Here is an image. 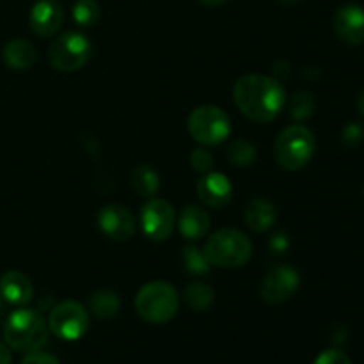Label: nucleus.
<instances>
[{"mask_svg":"<svg viewBox=\"0 0 364 364\" xmlns=\"http://www.w3.org/2000/svg\"><path fill=\"white\" fill-rule=\"evenodd\" d=\"M235 105L256 123L276 119L284 105V89L279 80L265 75H245L233 87Z\"/></svg>","mask_w":364,"mask_h":364,"instance_id":"nucleus-1","label":"nucleus"},{"mask_svg":"<svg viewBox=\"0 0 364 364\" xmlns=\"http://www.w3.org/2000/svg\"><path fill=\"white\" fill-rule=\"evenodd\" d=\"M4 340L13 350L38 352L48 343V326L34 309H16L4 323Z\"/></svg>","mask_w":364,"mask_h":364,"instance_id":"nucleus-2","label":"nucleus"},{"mask_svg":"<svg viewBox=\"0 0 364 364\" xmlns=\"http://www.w3.org/2000/svg\"><path fill=\"white\" fill-rule=\"evenodd\" d=\"M203 252L212 265L220 269H237L251 259L252 244L242 231L223 228L210 235Z\"/></svg>","mask_w":364,"mask_h":364,"instance_id":"nucleus-3","label":"nucleus"},{"mask_svg":"<svg viewBox=\"0 0 364 364\" xmlns=\"http://www.w3.org/2000/svg\"><path fill=\"white\" fill-rule=\"evenodd\" d=\"M180 306V297L173 284L166 281H153L144 284L135 297L139 316L149 323H166L174 318Z\"/></svg>","mask_w":364,"mask_h":364,"instance_id":"nucleus-4","label":"nucleus"},{"mask_svg":"<svg viewBox=\"0 0 364 364\" xmlns=\"http://www.w3.org/2000/svg\"><path fill=\"white\" fill-rule=\"evenodd\" d=\"M315 153V135L302 124L284 128L274 144L276 162L287 171H299L311 160Z\"/></svg>","mask_w":364,"mask_h":364,"instance_id":"nucleus-5","label":"nucleus"},{"mask_svg":"<svg viewBox=\"0 0 364 364\" xmlns=\"http://www.w3.org/2000/svg\"><path fill=\"white\" fill-rule=\"evenodd\" d=\"M187 127L191 137L205 146L223 144L231 134L230 117L215 105H201L192 110Z\"/></svg>","mask_w":364,"mask_h":364,"instance_id":"nucleus-6","label":"nucleus"},{"mask_svg":"<svg viewBox=\"0 0 364 364\" xmlns=\"http://www.w3.org/2000/svg\"><path fill=\"white\" fill-rule=\"evenodd\" d=\"M92 55V46L89 39L80 32H66L53 39L48 48V63L53 70L77 71L89 63Z\"/></svg>","mask_w":364,"mask_h":364,"instance_id":"nucleus-7","label":"nucleus"},{"mask_svg":"<svg viewBox=\"0 0 364 364\" xmlns=\"http://www.w3.org/2000/svg\"><path fill=\"white\" fill-rule=\"evenodd\" d=\"M89 327V315L78 302L64 301L52 309L48 329L60 340L73 341L85 334Z\"/></svg>","mask_w":364,"mask_h":364,"instance_id":"nucleus-8","label":"nucleus"},{"mask_svg":"<svg viewBox=\"0 0 364 364\" xmlns=\"http://www.w3.org/2000/svg\"><path fill=\"white\" fill-rule=\"evenodd\" d=\"M141 224L146 237L153 242H162L171 237L176 226V212L166 199L151 198L141 210Z\"/></svg>","mask_w":364,"mask_h":364,"instance_id":"nucleus-9","label":"nucleus"},{"mask_svg":"<svg viewBox=\"0 0 364 364\" xmlns=\"http://www.w3.org/2000/svg\"><path fill=\"white\" fill-rule=\"evenodd\" d=\"M301 284V276L290 265L274 267L263 277L262 287H259V295L269 304H281L291 299V295L299 290Z\"/></svg>","mask_w":364,"mask_h":364,"instance_id":"nucleus-10","label":"nucleus"},{"mask_svg":"<svg viewBox=\"0 0 364 364\" xmlns=\"http://www.w3.org/2000/svg\"><path fill=\"white\" fill-rule=\"evenodd\" d=\"M98 224L103 233L116 242L130 240L137 228L130 210L121 205L103 206L98 213Z\"/></svg>","mask_w":364,"mask_h":364,"instance_id":"nucleus-11","label":"nucleus"},{"mask_svg":"<svg viewBox=\"0 0 364 364\" xmlns=\"http://www.w3.org/2000/svg\"><path fill=\"white\" fill-rule=\"evenodd\" d=\"M31 28L41 38H50L63 27L64 9L59 0H38L31 11Z\"/></svg>","mask_w":364,"mask_h":364,"instance_id":"nucleus-12","label":"nucleus"},{"mask_svg":"<svg viewBox=\"0 0 364 364\" xmlns=\"http://www.w3.org/2000/svg\"><path fill=\"white\" fill-rule=\"evenodd\" d=\"M334 32L347 45H361L364 41V9L355 4L340 7L334 14Z\"/></svg>","mask_w":364,"mask_h":364,"instance_id":"nucleus-13","label":"nucleus"},{"mask_svg":"<svg viewBox=\"0 0 364 364\" xmlns=\"http://www.w3.org/2000/svg\"><path fill=\"white\" fill-rule=\"evenodd\" d=\"M196 191H198L199 201L210 208H223L231 201V196H233L230 180L220 173L203 174Z\"/></svg>","mask_w":364,"mask_h":364,"instance_id":"nucleus-14","label":"nucleus"},{"mask_svg":"<svg viewBox=\"0 0 364 364\" xmlns=\"http://www.w3.org/2000/svg\"><path fill=\"white\" fill-rule=\"evenodd\" d=\"M245 224L251 228L256 233H263V231L270 230L274 224L277 223V212L276 206L265 198H256L247 203L244 210Z\"/></svg>","mask_w":364,"mask_h":364,"instance_id":"nucleus-15","label":"nucleus"},{"mask_svg":"<svg viewBox=\"0 0 364 364\" xmlns=\"http://www.w3.org/2000/svg\"><path fill=\"white\" fill-rule=\"evenodd\" d=\"M0 294H2V297L9 304L25 306L27 302L32 301L34 288H32V283L28 281V277L23 276V274L7 272L0 279Z\"/></svg>","mask_w":364,"mask_h":364,"instance_id":"nucleus-16","label":"nucleus"},{"mask_svg":"<svg viewBox=\"0 0 364 364\" xmlns=\"http://www.w3.org/2000/svg\"><path fill=\"white\" fill-rule=\"evenodd\" d=\"M178 228L187 240H199L210 230V213L201 206H187L181 212Z\"/></svg>","mask_w":364,"mask_h":364,"instance_id":"nucleus-17","label":"nucleus"},{"mask_svg":"<svg viewBox=\"0 0 364 364\" xmlns=\"http://www.w3.org/2000/svg\"><path fill=\"white\" fill-rule=\"evenodd\" d=\"M4 63L11 68V70L23 71L34 64L36 60V48L25 39H11L6 46H4Z\"/></svg>","mask_w":364,"mask_h":364,"instance_id":"nucleus-18","label":"nucleus"},{"mask_svg":"<svg viewBox=\"0 0 364 364\" xmlns=\"http://www.w3.org/2000/svg\"><path fill=\"white\" fill-rule=\"evenodd\" d=\"M119 308L121 301L116 291L100 290L96 294H92L91 299H89V309L100 320H109L112 316H116Z\"/></svg>","mask_w":364,"mask_h":364,"instance_id":"nucleus-19","label":"nucleus"},{"mask_svg":"<svg viewBox=\"0 0 364 364\" xmlns=\"http://www.w3.org/2000/svg\"><path fill=\"white\" fill-rule=\"evenodd\" d=\"M132 187L142 198H155L160 187V178L149 166H139L132 173Z\"/></svg>","mask_w":364,"mask_h":364,"instance_id":"nucleus-20","label":"nucleus"},{"mask_svg":"<svg viewBox=\"0 0 364 364\" xmlns=\"http://www.w3.org/2000/svg\"><path fill=\"white\" fill-rule=\"evenodd\" d=\"M183 299L194 311H206L213 304V290L205 283H192L185 288Z\"/></svg>","mask_w":364,"mask_h":364,"instance_id":"nucleus-21","label":"nucleus"},{"mask_svg":"<svg viewBox=\"0 0 364 364\" xmlns=\"http://www.w3.org/2000/svg\"><path fill=\"white\" fill-rule=\"evenodd\" d=\"M226 156L233 166L249 167L256 160V148L244 139H237L228 146Z\"/></svg>","mask_w":364,"mask_h":364,"instance_id":"nucleus-22","label":"nucleus"},{"mask_svg":"<svg viewBox=\"0 0 364 364\" xmlns=\"http://www.w3.org/2000/svg\"><path fill=\"white\" fill-rule=\"evenodd\" d=\"M71 14L80 27H92L100 20V6L96 0H77Z\"/></svg>","mask_w":364,"mask_h":364,"instance_id":"nucleus-23","label":"nucleus"},{"mask_svg":"<svg viewBox=\"0 0 364 364\" xmlns=\"http://www.w3.org/2000/svg\"><path fill=\"white\" fill-rule=\"evenodd\" d=\"M290 110H291V116L295 119H308L315 114L316 110V102H315V96L311 92H297V95L291 98L290 102Z\"/></svg>","mask_w":364,"mask_h":364,"instance_id":"nucleus-24","label":"nucleus"},{"mask_svg":"<svg viewBox=\"0 0 364 364\" xmlns=\"http://www.w3.org/2000/svg\"><path fill=\"white\" fill-rule=\"evenodd\" d=\"M181 259H183L185 269L191 274H205L208 270L210 262L206 259L205 252L199 251L194 245H187L181 252Z\"/></svg>","mask_w":364,"mask_h":364,"instance_id":"nucleus-25","label":"nucleus"},{"mask_svg":"<svg viewBox=\"0 0 364 364\" xmlns=\"http://www.w3.org/2000/svg\"><path fill=\"white\" fill-rule=\"evenodd\" d=\"M191 164H192V167H194V171L206 174L212 171L213 156L210 155L206 149H196V151H192V155H191Z\"/></svg>","mask_w":364,"mask_h":364,"instance_id":"nucleus-26","label":"nucleus"},{"mask_svg":"<svg viewBox=\"0 0 364 364\" xmlns=\"http://www.w3.org/2000/svg\"><path fill=\"white\" fill-rule=\"evenodd\" d=\"M313 364H352V361L343 350L331 348V350L322 352V354L315 359V363Z\"/></svg>","mask_w":364,"mask_h":364,"instance_id":"nucleus-27","label":"nucleus"},{"mask_svg":"<svg viewBox=\"0 0 364 364\" xmlns=\"http://www.w3.org/2000/svg\"><path fill=\"white\" fill-rule=\"evenodd\" d=\"M21 364H59L53 355L43 354V352H31V354L25 355V359Z\"/></svg>","mask_w":364,"mask_h":364,"instance_id":"nucleus-28","label":"nucleus"},{"mask_svg":"<svg viewBox=\"0 0 364 364\" xmlns=\"http://www.w3.org/2000/svg\"><path fill=\"white\" fill-rule=\"evenodd\" d=\"M363 135H364L363 128L359 127V124L352 123V124H348L347 128H345L343 141L347 142V144H358V142H361Z\"/></svg>","mask_w":364,"mask_h":364,"instance_id":"nucleus-29","label":"nucleus"},{"mask_svg":"<svg viewBox=\"0 0 364 364\" xmlns=\"http://www.w3.org/2000/svg\"><path fill=\"white\" fill-rule=\"evenodd\" d=\"M0 364H13L9 347H7V345H4V343H0Z\"/></svg>","mask_w":364,"mask_h":364,"instance_id":"nucleus-30","label":"nucleus"},{"mask_svg":"<svg viewBox=\"0 0 364 364\" xmlns=\"http://www.w3.org/2000/svg\"><path fill=\"white\" fill-rule=\"evenodd\" d=\"M201 4H205V6L208 7H215V6H223L224 2H228V0H199Z\"/></svg>","mask_w":364,"mask_h":364,"instance_id":"nucleus-31","label":"nucleus"},{"mask_svg":"<svg viewBox=\"0 0 364 364\" xmlns=\"http://www.w3.org/2000/svg\"><path fill=\"white\" fill-rule=\"evenodd\" d=\"M358 107H359V110H361V114L364 116V89H363L361 95H359V98H358Z\"/></svg>","mask_w":364,"mask_h":364,"instance_id":"nucleus-32","label":"nucleus"},{"mask_svg":"<svg viewBox=\"0 0 364 364\" xmlns=\"http://www.w3.org/2000/svg\"><path fill=\"white\" fill-rule=\"evenodd\" d=\"M283 6H295V4H301L302 0H279Z\"/></svg>","mask_w":364,"mask_h":364,"instance_id":"nucleus-33","label":"nucleus"}]
</instances>
